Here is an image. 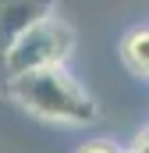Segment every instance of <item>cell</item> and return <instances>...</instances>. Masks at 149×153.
I'll return each instance as SVG.
<instances>
[{
	"label": "cell",
	"instance_id": "cell-1",
	"mask_svg": "<svg viewBox=\"0 0 149 153\" xmlns=\"http://www.w3.org/2000/svg\"><path fill=\"white\" fill-rule=\"evenodd\" d=\"M11 96L36 117L46 121H68V125H89L96 121V100L74 82L64 64H46L32 71L11 75Z\"/></svg>",
	"mask_w": 149,
	"mask_h": 153
},
{
	"label": "cell",
	"instance_id": "cell-2",
	"mask_svg": "<svg viewBox=\"0 0 149 153\" xmlns=\"http://www.w3.org/2000/svg\"><path fill=\"white\" fill-rule=\"evenodd\" d=\"M71 46H74V29L50 11V14L36 18L29 29H21L11 39L0 68L11 78L18 71H32V68H46V64H64Z\"/></svg>",
	"mask_w": 149,
	"mask_h": 153
},
{
	"label": "cell",
	"instance_id": "cell-3",
	"mask_svg": "<svg viewBox=\"0 0 149 153\" xmlns=\"http://www.w3.org/2000/svg\"><path fill=\"white\" fill-rule=\"evenodd\" d=\"M53 7H57V0H0V64H4L11 39L21 29H29L36 18L50 14Z\"/></svg>",
	"mask_w": 149,
	"mask_h": 153
},
{
	"label": "cell",
	"instance_id": "cell-4",
	"mask_svg": "<svg viewBox=\"0 0 149 153\" xmlns=\"http://www.w3.org/2000/svg\"><path fill=\"white\" fill-rule=\"evenodd\" d=\"M121 61H124V68L131 75L146 78V71H149V32H146V25L142 29H131L124 36V43H121Z\"/></svg>",
	"mask_w": 149,
	"mask_h": 153
},
{
	"label": "cell",
	"instance_id": "cell-5",
	"mask_svg": "<svg viewBox=\"0 0 149 153\" xmlns=\"http://www.w3.org/2000/svg\"><path fill=\"white\" fill-rule=\"evenodd\" d=\"M78 153H121L114 143H107V139H92V143H85Z\"/></svg>",
	"mask_w": 149,
	"mask_h": 153
}]
</instances>
